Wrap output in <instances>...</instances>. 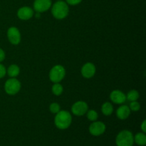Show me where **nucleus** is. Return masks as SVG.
Wrapping results in <instances>:
<instances>
[{
	"instance_id": "obj_1",
	"label": "nucleus",
	"mask_w": 146,
	"mask_h": 146,
	"mask_svg": "<svg viewBox=\"0 0 146 146\" xmlns=\"http://www.w3.org/2000/svg\"><path fill=\"white\" fill-rule=\"evenodd\" d=\"M71 123H72V117L68 111H60L56 114L54 123L58 129H66L71 125Z\"/></svg>"
},
{
	"instance_id": "obj_2",
	"label": "nucleus",
	"mask_w": 146,
	"mask_h": 146,
	"mask_svg": "<svg viewBox=\"0 0 146 146\" xmlns=\"http://www.w3.org/2000/svg\"><path fill=\"white\" fill-rule=\"evenodd\" d=\"M69 12V8L65 1L58 0L52 6L51 13L54 18L57 19H64L68 16Z\"/></svg>"
},
{
	"instance_id": "obj_3",
	"label": "nucleus",
	"mask_w": 146,
	"mask_h": 146,
	"mask_svg": "<svg viewBox=\"0 0 146 146\" xmlns=\"http://www.w3.org/2000/svg\"><path fill=\"white\" fill-rule=\"evenodd\" d=\"M117 146H133L134 143V136L131 131L124 130L117 135L115 138Z\"/></svg>"
},
{
	"instance_id": "obj_4",
	"label": "nucleus",
	"mask_w": 146,
	"mask_h": 146,
	"mask_svg": "<svg viewBox=\"0 0 146 146\" xmlns=\"http://www.w3.org/2000/svg\"><path fill=\"white\" fill-rule=\"evenodd\" d=\"M66 76V70L61 65H56L52 67L49 72V78L53 83H59Z\"/></svg>"
},
{
	"instance_id": "obj_5",
	"label": "nucleus",
	"mask_w": 146,
	"mask_h": 146,
	"mask_svg": "<svg viewBox=\"0 0 146 146\" xmlns=\"http://www.w3.org/2000/svg\"><path fill=\"white\" fill-rule=\"evenodd\" d=\"M21 89V83L15 78H11L6 81L4 84V90L9 95H15Z\"/></svg>"
},
{
	"instance_id": "obj_6",
	"label": "nucleus",
	"mask_w": 146,
	"mask_h": 146,
	"mask_svg": "<svg viewBox=\"0 0 146 146\" xmlns=\"http://www.w3.org/2000/svg\"><path fill=\"white\" fill-rule=\"evenodd\" d=\"M88 110V104L85 101H79L74 104L71 107V112L74 115L77 116H81L86 113Z\"/></svg>"
},
{
	"instance_id": "obj_7",
	"label": "nucleus",
	"mask_w": 146,
	"mask_h": 146,
	"mask_svg": "<svg viewBox=\"0 0 146 146\" xmlns=\"http://www.w3.org/2000/svg\"><path fill=\"white\" fill-rule=\"evenodd\" d=\"M7 38L13 45H18L21 41V34L17 27H11L7 31Z\"/></svg>"
},
{
	"instance_id": "obj_8",
	"label": "nucleus",
	"mask_w": 146,
	"mask_h": 146,
	"mask_svg": "<svg viewBox=\"0 0 146 146\" xmlns=\"http://www.w3.org/2000/svg\"><path fill=\"white\" fill-rule=\"evenodd\" d=\"M106 131V125L101 121H94L90 125L89 132L94 136H99L102 135Z\"/></svg>"
},
{
	"instance_id": "obj_9",
	"label": "nucleus",
	"mask_w": 146,
	"mask_h": 146,
	"mask_svg": "<svg viewBox=\"0 0 146 146\" xmlns=\"http://www.w3.org/2000/svg\"><path fill=\"white\" fill-rule=\"evenodd\" d=\"M51 7V0H35L34 2V9L38 13L45 12Z\"/></svg>"
},
{
	"instance_id": "obj_10",
	"label": "nucleus",
	"mask_w": 146,
	"mask_h": 146,
	"mask_svg": "<svg viewBox=\"0 0 146 146\" xmlns=\"http://www.w3.org/2000/svg\"><path fill=\"white\" fill-rule=\"evenodd\" d=\"M96 66L92 63H86L84 64L81 68V75L86 78H91L95 75L96 74Z\"/></svg>"
},
{
	"instance_id": "obj_11",
	"label": "nucleus",
	"mask_w": 146,
	"mask_h": 146,
	"mask_svg": "<svg viewBox=\"0 0 146 146\" xmlns=\"http://www.w3.org/2000/svg\"><path fill=\"white\" fill-rule=\"evenodd\" d=\"M110 99L116 104H122L126 100V95L119 90H114L110 94Z\"/></svg>"
},
{
	"instance_id": "obj_12",
	"label": "nucleus",
	"mask_w": 146,
	"mask_h": 146,
	"mask_svg": "<svg viewBox=\"0 0 146 146\" xmlns=\"http://www.w3.org/2000/svg\"><path fill=\"white\" fill-rule=\"evenodd\" d=\"M34 9L29 7H23L19 9L17 16L21 20H29L34 16Z\"/></svg>"
},
{
	"instance_id": "obj_13",
	"label": "nucleus",
	"mask_w": 146,
	"mask_h": 146,
	"mask_svg": "<svg viewBox=\"0 0 146 146\" xmlns=\"http://www.w3.org/2000/svg\"><path fill=\"white\" fill-rule=\"evenodd\" d=\"M131 110L128 106H121L116 111V115L119 119L125 120L131 115Z\"/></svg>"
},
{
	"instance_id": "obj_14",
	"label": "nucleus",
	"mask_w": 146,
	"mask_h": 146,
	"mask_svg": "<svg viewBox=\"0 0 146 146\" xmlns=\"http://www.w3.org/2000/svg\"><path fill=\"white\" fill-rule=\"evenodd\" d=\"M7 73L9 75V76H10L11 78H16L19 74L20 68L16 64H12V65L9 66Z\"/></svg>"
},
{
	"instance_id": "obj_15",
	"label": "nucleus",
	"mask_w": 146,
	"mask_h": 146,
	"mask_svg": "<svg viewBox=\"0 0 146 146\" xmlns=\"http://www.w3.org/2000/svg\"><path fill=\"white\" fill-rule=\"evenodd\" d=\"M101 111L104 115H110L113 112V106L110 102H106L102 105Z\"/></svg>"
},
{
	"instance_id": "obj_16",
	"label": "nucleus",
	"mask_w": 146,
	"mask_h": 146,
	"mask_svg": "<svg viewBox=\"0 0 146 146\" xmlns=\"http://www.w3.org/2000/svg\"><path fill=\"white\" fill-rule=\"evenodd\" d=\"M134 142L138 145L144 146L146 144V135L145 133H138L134 137Z\"/></svg>"
},
{
	"instance_id": "obj_17",
	"label": "nucleus",
	"mask_w": 146,
	"mask_h": 146,
	"mask_svg": "<svg viewBox=\"0 0 146 146\" xmlns=\"http://www.w3.org/2000/svg\"><path fill=\"white\" fill-rule=\"evenodd\" d=\"M138 98H139V93L136 90H131L126 95V99H128L131 102L137 101Z\"/></svg>"
},
{
	"instance_id": "obj_18",
	"label": "nucleus",
	"mask_w": 146,
	"mask_h": 146,
	"mask_svg": "<svg viewBox=\"0 0 146 146\" xmlns=\"http://www.w3.org/2000/svg\"><path fill=\"white\" fill-rule=\"evenodd\" d=\"M51 91L55 96H60L63 93L64 88L59 83H54L52 88H51Z\"/></svg>"
},
{
	"instance_id": "obj_19",
	"label": "nucleus",
	"mask_w": 146,
	"mask_h": 146,
	"mask_svg": "<svg viewBox=\"0 0 146 146\" xmlns=\"http://www.w3.org/2000/svg\"><path fill=\"white\" fill-rule=\"evenodd\" d=\"M86 114L87 118H88V119L89 120V121H96L98 119V113L96 111H94V110H89V111L88 110V111L86 112Z\"/></svg>"
},
{
	"instance_id": "obj_20",
	"label": "nucleus",
	"mask_w": 146,
	"mask_h": 146,
	"mask_svg": "<svg viewBox=\"0 0 146 146\" xmlns=\"http://www.w3.org/2000/svg\"><path fill=\"white\" fill-rule=\"evenodd\" d=\"M49 110L52 113L56 114L57 113L61 111V108H60V106L58 104H57V103H52L50 105Z\"/></svg>"
},
{
	"instance_id": "obj_21",
	"label": "nucleus",
	"mask_w": 146,
	"mask_h": 146,
	"mask_svg": "<svg viewBox=\"0 0 146 146\" xmlns=\"http://www.w3.org/2000/svg\"><path fill=\"white\" fill-rule=\"evenodd\" d=\"M129 108L131 111H138L141 108V105H140L139 103L137 101H131V104H130Z\"/></svg>"
},
{
	"instance_id": "obj_22",
	"label": "nucleus",
	"mask_w": 146,
	"mask_h": 146,
	"mask_svg": "<svg viewBox=\"0 0 146 146\" xmlns=\"http://www.w3.org/2000/svg\"><path fill=\"white\" fill-rule=\"evenodd\" d=\"M6 74H7V69H6L5 66L0 64V78H2L5 76Z\"/></svg>"
},
{
	"instance_id": "obj_23",
	"label": "nucleus",
	"mask_w": 146,
	"mask_h": 146,
	"mask_svg": "<svg viewBox=\"0 0 146 146\" xmlns=\"http://www.w3.org/2000/svg\"><path fill=\"white\" fill-rule=\"evenodd\" d=\"M81 1H82V0H66L67 4H70V5H72V6L77 5V4H80Z\"/></svg>"
},
{
	"instance_id": "obj_24",
	"label": "nucleus",
	"mask_w": 146,
	"mask_h": 146,
	"mask_svg": "<svg viewBox=\"0 0 146 146\" xmlns=\"http://www.w3.org/2000/svg\"><path fill=\"white\" fill-rule=\"evenodd\" d=\"M5 58V53H4V50L0 48V63L3 61Z\"/></svg>"
},
{
	"instance_id": "obj_25",
	"label": "nucleus",
	"mask_w": 146,
	"mask_h": 146,
	"mask_svg": "<svg viewBox=\"0 0 146 146\" xmlns=\"http://www.w3.org/2000/svg\"><path fill=\"white\" fill-rule=\"evenodd\" d=\"M141 129H142L143 132V133L146 132V121L145 120H144V121H143L142 124H141Z\"/></svg>"
}]
</instances>
